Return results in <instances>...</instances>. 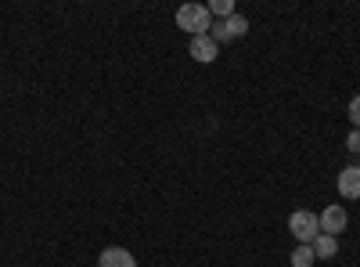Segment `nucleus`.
Returning <instances> with one entry per match:
<instances>
[{
    "label": "nucleus",
    "instance_id": "9",
    "mask_svg": "<svg viewBox=\"0 0 360 267\" xmlns=\"http://www.w3.org/2000/svg\"><path fill=\"white\" fill-rule=\"evenodd\" d=\"M314 246H303V242H299L295 249H292V267H314Z\"/></svg>",
    "mask_w": 360,
    "mask_h": 267
},
{
    "label": "nucleus",
    "instance_id": "12",
    "mask_svg": "<svg viewBox=\"0 0 360 267\" xmlns=\"http://www.w3.org/2000/svg\"><path fill=\"white\" fill-rule=\"evenodd\" d=\"M346 148H349V156H360V130H349V137H346Z\"/></svg>",
    "mask_w": 360,
    "mask_h": 267
},
{
    "label": "nucleus",
    "instance_id": "4",
    "mask_svg": "<svg viewBox=\"0 0 360 267\" xmlns=\"http://www.w3.org/2000/svg\"><path fill=\"white\" fill-rule=\"evenodd\" d=\"M317 221H321V235H332V239H339V235L346 231V224H349V213H346V206H324V213H317Z\"/></svg>",
    "mask_w": 360,
    "mask_h": 267
},
{
    "label": "nucleus",
    "instance_id": "8",
    "mask_svg": "<svg viewBox=\"0 0 360 267\" xmlns=\"http://www.w3.org/2000/svg\"><path fill=\"white\" fill-rule=\"evenodd\" d=\"M310 246H314V256H317V260H332V256H339V239H332V235H317Z\"/></svg>",
    "mask_w": 360,
    "mask_h": 267
},
{
    "label": "nucleus",
    "instance_id": "5",
    "mask_svg": "<svg viewBox=\"0 0 360 267\" xmlns=\"http://www.w3.org/2000/svg\"><path fill=\"white\" fill-rule=\"evenodd\" d=\"M188 54L195 58V62L209 66V62H217V54H220V44H217L213 37H191V44H188Z\"/></svg>",
    "mask_w": 360,
    "mask_h": 267
},
{
    "label": "nucleus",
    "instance_id": "11",
    "mask_svg": "<svg viewBox=\"0 0 360 267\" xmlns=\"http://www.w3.org/2000/svg\"><path fill=\"white\" fill-rule=\"evenodd\" d=\"M349 123H353V130H360V94L349 101Z\"/></svg>",
    "mask_w": 360,
    "mask_h": 267
},
{
    "label": "nucleus",
    "instance_id": "6",
    "mask_svg": "<svg viewBox=\"0 0 360 267\" xmlns=\"http://www.w3.org/2000/svg\"><path fill=\"white\" fill-rule=\"evenodd\" d=\"M98 267H137V260H134V253L123 249V246H108V249H101Z\"/></svg>",
    "mask_w": 360,
    "mask_h": 267
},
{
    "label": "nucleus",
    "instance_id": "2",
    "mask_svg": "<svg viewBox=\"0 0 360 267\" xmlns=\"http://www.w3.org/2000/svg\"><path fill=\"white\" fill-rule=\"evenodd\" d=\"M288 231L295 235V242L310 246L317 235H321V221H317V213H310V210H295V213L288 217Z\"/></svg>",
    "mask_w": 360,
    "mask_h": 267
},
{
    "label": "nucleus",
    "instance_id": "1",
    "mask_svg": "<svg viewBox=\"0 0 360 267\" xmlns=\"http://www.w3.org/2000/svg\"><path fill=\"white\" fill-rule=\"evenodd\" d=\"M176 29H184L191 37H209L213 15H209L205 4H184V8H176Z\"/></svg>",
    "mask_w": 360,
    "mask_h": 267
},
{
    "label": "nucleus",
    "instance_id": "7",
    "mask_svg": "<svg viewBox=\"0 0 360 267\" xmlns=\"http://www.w3.org/2000/svg\"><path fill=\"white\" fill-rule=\"evenodd\" d=\"M339 195L342 199H360V166H346L339 170Z\"/></svg>",
    "mask_w": 360,
    "mask_h": 267
},
{
    "label": "nucleus",
    "instance_id": "3",
    "mask_svg": "<svg viewBox=\"0 0 360 267\" xmlns=\"http://www.w3.org/2000/svg\"><path fill=\"white\" fill-rule=\"evenodd\" d=\"M249 33V18L245 15H231L224 22H213V29H209V37H213L217 44H227V40H238V37H245Z\"/></svg>",
    "mask_w": 360,
    "mask_h": 267
},
{
    "label": "nucleus",
    "instance_id": "10",
    "mask_svg": "<svg viewBox=\"0 0 360 267\" xmlns=\"http://www.w3.org/2000/svg\"><path fill=\"white\" fill-rule=\"evenodd\" d=\"M205 8H209V15H217L220 22L234 15V4H231V0H209V4H205Z\"/></svg>",
    "mask_w": 360,
    "mask_h": 267
}]
</instances>
